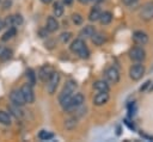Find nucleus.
<instances>
[{
  "label": "nucleus",
  "mask_w": 153,
  "mask_h": 142,
  "mask_svg": "<svg viewBox=\"0 0 153 142\" xmlns=\"http://www.w3.org/2000/svg\"><path fill=\"white\" fill-rule=\"evenodd\" d=\"M146 56L145 50L141 47H134L129 50V57L135 62H141Z\"/></svg>",
  "instance_id": "0eeeda50"
},
{
  "label": "nucleus",
  "mask_w": 153,
  "mask_h": 142,
  "mask_svg": "<svg viewBox=\"0 0 153 142\" xmlns=\"http://www.w3.org/2000/svg\"><path fill=\"white\" fill-rule=\"evenodd\" d=\"M105 79L111 84H117L120 80V73L115 67H110L105 70Z\"/></svg>",
  "instance_id": "9d476101"
},
{
  "label": "nucleus",
  "mask_w": 153,
  "mask_h": 142,
  "mask_svg": "<svg viewBox=\"0 0 153 142\" xmlns=\"http://www.w3.org/2000/svg\"><path fill=\"white\" fill-rule=\"evenodd\" d=\"M73 2V0H63V4L65 5H71Z\"/></svg>",
  "instance_id": "e433bc0d"
},
{
  "label": "nucleus",
  "mask_w": 153,
  "mask_h": 142,
  "mask_svg": "<svg viewBox=\"0 0 153 142\" xmlns=\"http://www.w3.org/2000/svg\"><path fill=\"white\" fill-rule=\"evenodd\" d=\"M2 26H4V21H2L1 19H0V30L2 29Z\"/></svg>",
  "instance_id": "58836bf2"
},
{
  "label": "nucleus",
  "mask_w": 153,
  "mask_h": 142,
  "mask_svg": "<svg viewBox=\"0 0 153 142\" xmlns=\"http://www.w3.org/2000/svg\"><path fill=\"white\" fill-rule=\"evenodd\" d=\"M72 20H73V23H74L75 25H80V24L82 23V17H81V14H79V13H74V14L72 16Z\"/></svg>",
  "instance_id": "c85d7f7f"
},
{
  "label": "nucleus",
  "mask_w": 153,
  "mask_h": 142,
  "mask_svg": "<svg viewBox=\"0 0 153 142\" xmlns=\"http://www.w3.org/2000/svg\"><path fill=\"white\" fill-rule=\"evenodd\" d=\"M71 37H72V33L71 32H63V33L60 35V39H61L62 43H67L71 39Z\"/></svg>",
  "instance_id": "c756f323"
},
{
  "label": "nucleus",
  "mask_w": 153,
  "mask_h": 142,
  "mask_svg": "<svg viewBox=\"0 0 153 142\" xmlns=\"http://www.w3.org/2000/svg\"><path fill=\"white\" fill-rule=\"evenodd\" d=\"M16 35V27H13V26H11L4 35H2V37H1V41H4V42H6V41H8L10 38H12L13 36Z\"/></svg>",
  "instance_id": "412c9836"
},
{
  "label": "nucleus",
  "mask_w": 153,
  "mask_h": 142,
  "mask_svg": "<svg viewBox=\"0 0 153 142\" xmlns=\"http://www.w3.org/2000/svg\"><path fill=\"white\" fill-rule=\"evenodd\" d=\"M98 20L100 21L102 25H108V24H110L111 20H112V13L109 12V11L102 12V13H100V17H99Z\"/></svg>",
  "instance_id": "2eb2a0df"
},
{
  "label": "nucleus",
  "mask_w": 153,
  "mask_h": 142,
  "mask_svg": "<svg viewBox=\"0 0 153 142\" xmlns=\"http://www.w3.org/2000/svg\"><path fill=\"white\" fill-rule=\"evenodd\" d=\"M69 49L72 53L76 54L80 58H87L90 56V50L81 38H76L75 41H73L72 44L69 45Z\"/></svg>",
  "instance_id": "f257e3e1"
},
{
  "label": "nucleus",
  "mask_w": 153,
  "mask_h": 142,
  "mask_svg": "<svg viewBox=\"0 0 153 142\" xmlns=\"http://www.w3.org/2000/svg\"><path fill=\"white\" fill-rule=\"evenodd\" d=\"M91 41L94 43V45H102L105 42V36L100 32H94L91 36Z\"/></svg>",
  "instance_id": "f3484780"
},
{
  "label": "nucleus",
  "mask_w": 153,
  "mask_h": 142,
  "mask_svg": "<svg viewBox=\"0 0 153 142\" xmlns=\"http://www.w3.org/2000/svg\"><path fill=\"white\" fill-rule=\"evenodd\" d=\"M149 84H151V81H146V82H145V85L140 87V91H141V92H142V91H145V89H146V88L149 86Z\"/></svg>",
  "instance_id": "c9c22d12"
},
{
  "label": "nucleus",
  "mask_w": 153,
  "mask_h": 142,
  "mask_svg": "<svg viewBox=\"0 0 153 142\" xmlns=\"http://www.w3.org/2000/svg\"><path fill=\"white\" fill-rule=\"evenodd\" d=\"M128 112H129V116H130V117H133V116L135 115V112H136L135 103H130V104L128 105Z\"/></svg>",
  "instance_id": "7c9ffc66"
},
{
  "label": "nucleus",
  "mask_w": 153,
  "mask_h": 142,
  "mask_svg": "<svg viewBox=\"0 0 153 142\" xmlns=\"http://www.w3.org/2000/svg\"><path fill=\"white\" fill-rule=\"evenodd\" d=\"M75 88H76V82H75L74 80L67 81L66 85H65V87L62 88L60 95H59V101H60V104H62V103L66 101L68 98H71V97L73 95V92L75 91Z\"/></svg>",
  "instance_id": "7ed1b4c3"
},
{
  "label": "nucleus",
  "mask_w": 153,
  "mask_h": 142,
  "mask_svg": "<svg viewBox=\"0 0 153 142\" xmlns=\"http://www.w3.org/2000/svg\"><path fill=\"white\" fill-rule=\"evenodd\" d=\"M12 21H13V26H19L23 24V17L20 14L12 16Z\"/></svg>",
  "instance_id": "cd10ccee"
},
{
  "label": "nucleus",
  "mask_w": 153,
  "mask_h": 142,
  "mask_svg": "<svg viewBox=\"0 0 153 142\" xmlns=\"http://www.w3.org/2000/svg\"><path fill=\"white\" fill-rule=\"evenodd\" d=\"M26 78H27V84H30L31 86H33L36 84V74L32 69H27L26 70Z\"/></svg>",
  "instance_id": "b1692460"
},
{
  "label": "nucleus",
  "mask_w": 153,
  "mask_h": 142,
  "mask_svg": "<svg viewBox=\"0 0 153 142\" xmlns=\"http://www.w3.org/2000/svg\"><path fill=\"white\" fill-rule=\"evenodd\" d=\"M0 123L6 124V125H10V124H11L10 113H7V112H5V111H0Z\"/></svg>",
  "instance_id": "5701e85b"
},
{
  "label": "nucleus",
  "mask_w": 153,
  "mask_h": 142,
  "mask_svg": "<svg viewBox=\"0 0 153 142\" xmlns=\"http://www.w3.org/2000/svg\"><path fill=\"white\" fill-rule=\"evenodd\" d=\"M53 11H54V14L55 17H61L63 14V5L60 2V1H56L54 2V7H53Z\"/></svg>",
  "instance_id": "aec40b11"
},
{
  "label": "nucleus",
  "mask_w": 153,
  "mask_h": 142,
  "mask_svg": "<svg viewBox=\"0 0 153 142\" xmlns=\"http://www.w3.org/2000/svg\"><path fill=\"white\" fill-rule=\"evenodd\" d=\"M108 100H109V93L108 92H99L94 95L93 104L97 106H100V105H104L105 103H108Z\"/></svg>",
  "instance_id": "f8f14e48"
},
{
  "label": "nucleus",
  "mask_w": 153,
  "mask_h": 142,
  "mask_svg": "<svg viewBox=\"0 0 153 142\" xmlns=\"http://www.w3.org/2000/svg\"><path fill=\"white\" fill-rule=\"evenodd\" d=\"M2 50H4V47H2V45H0V54H1V51H2Z\"/></svg>",
  "instance_id": "a19ab883"
},
{
  "label": "nucleus",
  "mask_w": 153,
  "mask_h": 142,
  "mask_svg": "<svg viewBox=\"0 0 153 142\" xmlns=\"http://www.w3.org/2000/svg\"><path fill=\"white\" fill-rule=\"evenodd\" d=\"M4 26H13V21H12V16H10V17H7L6 19H5V21H4Z\"/></svg>",
  "instance_id": "2f4dec72"
},
{
  "label": "nucleus",
  "mask_w": 153,
  "mask_h": 142,
  "mask_svg": "<svg viewBox=\"0 0 153 142\" xmlns=\"http://www.w3.org/2000/svg\"><path fill=\"white\" fill-rule=\"evenodd\" d=\"M145 74V66L141 64V63H136V64H133L130 68H129V76L130 79H133L134 81H137L140 80Z\"/></svg>",
  "instance_id": "20e7f679"
},
{
  "label": "nucleus",
  "mask_w": 153,
  "mask_h": 142,
  "mask_svg": "<svg viewBox=\"0 0 153 142\" xmlns=\"http://www.w3.org/2000/svg\"><path fill=\"white\" fill-rule=\"evenodd\" d=\"M123 123H124V124H126V125H127V126H128L129 129H131V130H134V129H135V126H134V124H133V123H131V122H130V121H129L128 118H124V121H123Z\"/></svg>",
  "instance_id": "473e14b6"
},
{
  "label": "nucleus",
  "mask_w": 153,
  "mask_h": 142,
  "mask_svg": "<svg viewBox=\"0 0 153 142\" xmlns=\"http://www.w3.org/2000/svg\"><path fill=\"white\" fill-rule=\"evenodd\" d=\"M137 1H139V0H122V2H123L126 6H133V5H135Z\"/></svg>",
  "instance_id": "72a5a7b5"
},
{
  "label": "nucleus",
  "mask_w": 153,
  "mask_h": 142,
  "mask_svg": "<svg viewBox=\"0 0 153 142\" xmlns=\"http://www.w3.org/2000/svg\"><path fill=\"white\" fill-rule=\"evenodd\" d=\"M8 109L12 111V113H13L17 118H22V117H23V115H24V113H23V111L20 110V106H18V105H14V104H13V105H11Z\"/></svg>",
  "instance_id": "393cba45"
},
{
  "label": "nucleus",
  "mask_w": 153,
  "mask_h": 142,
  "mask_svg": "<svg viewBox=\"0 0 153 142\" xmlns=\"http://www.w3.org/2000/svg\"><path fill=\"white\" fill-rule=\"evenodd\" d=\"M59 82H60V75H59V73L53 72L51 75L49 76V79L47 80V91H48L49 94H54L55 93Z\"/></svg>",
  "instance_id": "39448f33"
},
{
  "label": "nucleus",
  "mask_w": 153,
  "mask_h": 142,
  "mask_svg": "<svg viewBox=\"0 0 153 142\" xmlns=\"http://www.w3.org/2000/svg\"><path fill=\"white\" fill-rule=\"evenodd\" d=\"M59 29V21L56 20V18L54 17H49L47 20V30L49 32H54Z\"/></svg>",
  "instance_id": "dca6fc26"
},
{
  "label": "nucleus",
  "mask_w": 153,
  "mask_h": 142,
  "mask_svg": "<svg viewBox=\"0 0 153 142\" xmlns=\"http://www.w3.org/2000/svg\"><path fill=\"white\" fill-rule=\"evenodd\" d=\"M96 32V29H94V26H92V25H87V26H85L81 31H80V37L81 38H86V37H91L93 33Z\"/></svg>",
  "instance_id": "6ab92c4d"
},
{
  "label": "nucleus",
  "mask_w": 153,
  "mask_h": 142,
  "mask_svg": "<svg viewBox=\"0 0 153 142\" xmlns=\"http://www.w3.org/2000/svg\"><path fill=\"white\" fill-rule=\"evenodd\" d=\"M20 91H22L23 97H24V99H25L26 103H29V104L33 103V100H35V94H33V91H32V86H31L30 84H24V85L22 86Z\"/></svg>",
  "instance_id": "6e6552de"
},
{
  "label": "nucleus",
  "mask_w": 153,
  "mask_h": 142,
  "mask_svg": "<svg viewBox=\"0 0 153 142\" xmlns=\"http://www.w3.org/2000/svg\"><path fill=\"white\" fill-rule=\"evenodd\" d=\"M54 70H53V68L50 67V66H43L41 69H39V72H38V76H39V79L42 80V81H47L48 79H49V76L51 75V73H53Z\"/></svg>",
  "instance_id": "ddd939ff"
},
{
  "label": "nucleus",
  "mask_w": 153,
  "mask_h": 142,
  "mask_svg": "<svg viewBox=\"0 0 153 142\" xmlns=\"http://www.w3.org/2000/svg\"><path fill=\"white\" fill-rule=\"evenodd\" d=\"M140 18L146 21H149L153 19V1H148L142 6L140 11Z\"/></svg>",
  "instance_id": "423d86ee"
},
{
  "label": "nucleus",
  "mask_w": 153,
  "mask_h": 142,
  "mask_svg": "<svg viewBox=\"0 0 153 142\" xmlns=\"http://www.w3.org/2000/svg\"><path fill=\"white\" fill-rule=\"evenodd\" d=\"M10 99H11V101H12L14 105H18V106H23V105L26 103L20 89H13V91L10 93Z\"/></svg>",
  "instance_id": "1a4fd4ad"
},
{
  "label": "nucleus",
  "mask_w": 153,
  "mask_h": 142,
  "mask_svg": "<svg viewBox=\"0 0 153 142\" xmlns=\"http://www.w3.org/2000/svg\"><path fill=\"white\" fill-rule=\"evenodd\" d=\"M11 4H12V1H11V0H6V1L4 2L2 7H4V8H8V7L11 6Z\"/></svg>",
  "instance_id": "f704fd0d"
},
{
  "label": "nucleus",
  "mask_w": 153,
  "mask_h": 142,
  "mask_svg": "<svg viewBox=\"0 0 153 142\" xmlns=\"http://www.w3.org/2000/svg\"><path fill=\"white\" fill-rule=\"evenodd\" d=\"M133 41L139 45H145L148 42V36L146 32L137 30V31H134L133 33Z\"/></svg>",
  "instance_id": "9b49d317"
},
{
  "label": "nucleus",
  "mask_w": 153,
  "mask_h": 142,
  "mask_svg": "<svg viewBox=\"0 0 153 142\" xmlns=\"http://www.w3.org/2000/svg\"><path fill=\"white\" fill-rule=\"evenodd\" d=\"M93 88L98 92H109L110 87H109V84L105 81V80H98L93 84Z\"/></svg>",
  "instance_id": "4468645a"
},
{
  "label": "nucleus",
  "mask_w": 153,
  "mask_h": 142,
  "mask_svg": "<svg viewBox=\"0 0 153 142\" xmlns=\"http://www.w3.org/2000/svg\"><path fill=\"white\" fill-rule=\"evenodd\" d=\"M152 88H153V87H152Z\"/></svg>",
  "instance_id": "79ce46f5"
},
{
  "label": "nucleus",
  "mask_w": 153,
  "mask_h": 142,
  "mask_svg": "<svg viewBox=\"0 0 153 142\" xmlns=\"http://www.w3.org/2000/svg\"><path fill=\"white\" fill-rule=\"evenodd\" d=\"M38 137L39 140H43V141H48V140H51L54 137V134L53 132H49L47 130H41L39 134H38Z\"/></svg>",
  "instance_id": "a878e982"
},
{
  "label": "nucleus",
  "mask_w": 153,
  "mask_h": 142,
  "mask_svg": "<svg viewBox=\"0 0 153 142\" xmlns=\"http://www.w3.org/2000/svg\"><path fill=\"white\" fill-rule=\"evenodd\" d=\"M11 57H12V50L11 49H7V48H4V50L0 54V61L5 62V61L10 60Z\"/></svg>",
  "instance_id": "4be33fe9"
},
{
  "label": "nucleus",
  "mask_w": 153,
  "mask_h": 142,
  "mask_svg": "<svg viewBox=\"0 0 153 142\" xmlns=\"http://www.w3.org/2000/svg\"><path fill=\"white\" fill-rule=\"evenodd\" d=\"M80 2H82V4H86V2H88V0H79Z\"/></svg>",
  "instance_id": "ea45409f"
},
{
  "label": "nucleus",
  "mask_w": 153,
  "mask_h": 142,
  "mask_svg": "<svg viewBox=\"0 0 153 142\" xmlns=\"http://www.w3.org/2000/svg\"><path fill=\"white\" fill-rule=\"evenodd\" d=\"M41 1H42L43 4H49V2H51L53 0H41Z\"/></svg>",
  "instance_id": "4c0bfd02"
},
{
  "label": "nucleus",
  "mask_w": 153,
  "mask_h": 142,
  "mask_svg": "<svg viewBox=\"0 0 153 142\" xmlns=\"http://www.w3.org/2000/svg\"><path fill=\"white\" fill-rule=\"evenodd\" d=\"M76 118H68V119H66L65 121V128L66 129H68V130H72V129H74L75 126H76Z\"/></svg>",
  "instance_id": "bb28decb"
},
{
  "label": "nucleus",
  "mask_w": 153,
  "mask_h": 142,
  "mask_svg": "<svg viewBox=\"0 0 153 142\" xmlns=\"http://www.w3.org/2000/svg\"><path fill=\"white\" fill-rule=\"evenodd\" d=\"M84 100H85L84 95H82L81 93H76L75 95H72V97L68 98L66 101H63V103L61 104V106L63 107L65 111L71 112V111H74L75 109H78L79 106H81L82 103H84Z\"/></svg>",
  "instance_id": "f03ea898"
},
{
  "label": "nucleus",
  "mask_w": 153,
  "mask_h": 142,
  "mask_svg": "<svg viewBox=\"0 0 153 142\" xmlns=\"http://www.w3.org/2000/svg\"><path fill=\"white\" fill-rule=\"evenodd\" d=\"M100 8L98 7V6H94V7H92L91 8V11H90V14H88V19L91 20V21H96V20H98L99 19V17H100Z\"/></svg>",
  "instance_id": "a211bd4d"
}]
</instances>
